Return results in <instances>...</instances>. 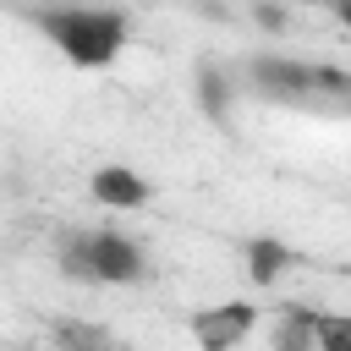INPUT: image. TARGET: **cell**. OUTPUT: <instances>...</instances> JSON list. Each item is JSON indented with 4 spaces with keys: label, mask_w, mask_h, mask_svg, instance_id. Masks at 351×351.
Segmentation results:
<instances>
[{
    "label": "cell",
    "mask_w": 351,
    "mask_h": 351,
    "mask_svg": "<svg viewBox=\"0 0 351 351\" xmlns=\"http://www.w3.org/2000/svg\"><path fill=\"white\" fill-rule=\"evenodd\" d=\"M318 351H351V313H318Z\"/></svg>",
    "instance_id": "9c48e42d"
},
{
    "label": "cell",
    "mask_w": 351,
    "mask_h": 351,
    "mask_svg": "<svg viewBox=\"0 0 351 351\" xmlns=\"http://www.w3.org/2000/svg\"><path fill=\"white\" fill-rule=\"evenodd\" d=\"M49 340H55V351H115L110 329L82 324V318H55L49 324Z\"/></svg>",
    "instance_id": "8992f818"
},
{
    "label": "cell",
    "mask_w": 351,
    "mask_h": 351,
    "mask_svg": "<svg viewBox=\"0 0 351 351\" xmlns=\"http://www.w3.org/2000/svg\"><path fill=\"white\" fill-rule=\"evenodd\" d=\"M197 99H203V115L208 121H225L230 115V82H225V71L219 66H197Z\"/></svg>",
    "instance_id": "ba28073f"
},
{
    "label": "cell",
    "mask_w": 351,
    "mask_h": 351,
    "mask_svg": "<svg viewBox=\"0 0 351 351\" xmlns=\"http://www.w3.org/2000/svg\"><path fill=\"white\" fill-rule=\"evenodd\" d=\"M93 197L104 203V208H137V203H148V186H143V176H132L126 165H104V170H93Z\"/></svg>",
    "instance_id": "277c9868"
},
{
    "label": "cell",
    "mask_w": 351,
    "mask_h": 351,
    "mask_svg": "<svg viewBox=\"0 0 351 351\" xmlns=\"http://www.w3.org/2000/svg\"><path fill=\"white\" fill-rule=\"evenodd\" d=\"M252 16H258V27H285V11H274V5H258Z\"/></svg>",
    "instance_id": "30bf717a"
},
{
    "label": "cell",
    "mask_w": 351,
    "mask_h": 351,
    "mask_svg": "<svg viewBox=\"0 0 351 351\" xmlns=\"http://www.w3.org/2000/svg\"><path fill=\"white\" fill-rule=\"evenodd\" d=\"M324 82H329V88H340V93H351V77H346V71H324Z\"/></svg>",
    "instance_id": "8fae6325"
},
{
    "label": "cell",
    "mask_w": 351,
    "mask_h": 351,
    "mask_svg": "<svg viewBox=\"0 0 351 351\" xmlns=\"http://www.w3.org/2000/svg\"><path fill=\"white\" fill-rule=\"evenodd\" d=\"M335 16H340V22L351 27V0H340V5H335Z\"/></svg>",
    "instance_id": "7c38bea8"
},
{
    "label": "cell",
    "mask_w": 351,
    "mask_h": 351,
    "mask_svg": "<svg viewBox=\"0 0 351 351\" xmlns=\"http://www.w3.org/2000/svg\"><path fill=\"white\" fill-rule=\"evenodd\" d=\"M33 27L71 66H110L126 44V16L121 11H33Z\"/></svg>",
    "instance_id": "6da1fadb"
},
{
    "label": "cell",
    "mask_w": 351,
    "mask_h": 351,
    "mask_svg": "<svg viewBox=\"0 0 351 351\" xmlns=\"http://www.w3.org/2000/svg\"><path fill=\"white\" fill-rule=\"evenodd\" d=\"M296 258H291V247H280V241H269V236H258V241H247V274L258 280V285H269V280H280L285 269H291Z\"/></svg>",
    "instance_id": "52a82bcc"
},
{
    "label": "cell",
    "mask_w": 351,
    "mask_h": 351,
    "mask_svg": "<svg viewBox=\"0 0 351 351\" xmlns=\"http://www.w3.org/2000/svg\"><path fill=\"white\" fill-rule=\"evenodd\" d=\"M258 324V307L252 302H225V307H203L192 318V340L197 351H236Z\"/></svg>",
    "instance_id": "3957f363"
},
{
    "label": "cell",
    "mask_w": 351,
    "mask_h": 351,
    "mask_svg": "<svg viewBox=\"0 0 351 351\" xmlns=\"http://www.w3.org/2000/svg\"><path fill=\"white\" fill-rule=\"evenodd\" d=\"M60 274L66 280H88V285H132L148 274L143 247L132 236L115 230H71L60 241Z\"/></svg>",
    "instance_id": "7a4b0ae2"
},
{
    "label": "cell",
    "mask_w": 351,
    "mask_h": 351,
    "mask_svg": "<svg viewBox=\"0 0 351 351\" xmlns=\"http://www.w3.org/2000/svg\"><path fill=\"white\" fill-rule=\"evenodd\" d=\"M274 351H318V307L285 302L274 318Z\"/></svg>",
    "instance_id": "5b68a950"
}]
</instances>
